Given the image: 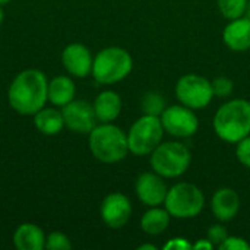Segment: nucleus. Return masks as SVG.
Instances as JSON below:
<instances>
[{
  "instance_id": "c85d7f7f",
  "label": "nucleus",
  "mask_w": 250,
  "mask_h": 250,
  "mask_svg": "<svg viewBox=\"0 0 250 250\" xmlns=\"http://www.w3.org/2000/svg\"><path fill=\"white\" fill-rule=\"evenodd\" d=\"M214 248V245L208 240V239H199L193 246H192V249H196V250H202V249H205V250H211Z\"/></svg>"
},
{
  "instance_id": "20e7f679",
  "label": "nucleus",
  "mask_w": 250,
  "mask_h": 250,
  "mask_svg": "<svg viewBox=\"0 0 250 250\" xmlns=\"http://www.w3.org/2000/svg\"><path fill=\"white\" fill-rule=\"evenodd\" d=\"M133 69V59L125 48L107 47L92 62V75L100 83H116L123 81Z\"/></svg>"
},
{
  "instance_id": "dca6fc26",
  "label": "nucleus",
  "mask_w": 250,
  "mask_h": 250,
  "mask_svg": "<svg viewBox=\"0 0 250 250\" xmlns=\"http://www.w3.org/2000/svg\"><path fill=\"white\" fill-rule=\"evenodd\" d=\"M94 111L98 122L111 123L122 113V98L114 91H104L95 98Z\"/></svg>"
},
{
  "instance_id": "39448f33",
  "label": "nucleus",
  "mask_w": 250,
  "mask_h": 250,
  "mask_svg": "<svg viewBox=\"0 0 250 250\" xmlns=\"http://www.w3.org/2000/svg\"><path fill=\"white\" fill-rule=\"evenodd\" d=\"M152 170L164 179H176L183 176L190 163V151L180 142H164L160 144L151 152Z\"/></svg>"
},
{
  "instance_id": "2eb2a0df",
  "label": "nucleus",
  "mask_w": 250,
  "mask_h": 250,
  "mask_svg": "<svg viewBox=\"0 0 250 250\" xmlns=\"http://www.w3.org/2000/svg\"><path fill=\"white\" fill-rule=\"evenodd\" d=\"M211 209L217 220L231 221L240 209V198L231 188L218 189L211 199Z\"/></svg>"
},
{
  "instance_id": "412c9836",
  "label": "nucleus",
  "mask_w": 250,
  "mask_h": 250,
  "mask_svg": "<svg viewBox=\"0 0 250 250\" xmlns=\"http://www.w3.org/2000/svg\"><path fill=\"white\" fill-rule=\"evenodd\" d=\"M141 107L144 114H149V116H161L163 111L166 110V100L164 97L157 92V91H149L142 97L141 101Z\"/></svg>"
},
{
  "instance_id": "6e6552de",
  "label": "nucleus",
  "mask_w": 250,
  "mask_h": 250,
  "mask_svg": "<svg viewBox=\"0 0 250 250\" xmlns=\"http://www.w3.org/2000/svg\"><path fill=\"white\" fill-rule=\"evenodd\" d=\"M176 97L180 104L192 110L205 108L214 98L212 83L201 75L188 73L177 81Z\"/></svg>"
},
{
  "instance_id": "2f4dec72",
  "label": "nucleus",
  "mask_w": 250,
  "mask_h": 250,
  "mask_svg": "<svg viewBox=\"0 0 250 250\" xmlns=\"http://www.w3.org/2000/svg\"><path fill=\"white\" fill-rule=\"evenodd\" d=\"M3 19H4V13H3V10H1V7H0V23L3 22Z\"/></svg>"
},
{
  "instance_id": "9b49d317",
  "label": "nucleus",
  "mask_w": 250,
  "mask_h": 250,
  "mask_svg": "<svg viewBox=\"0 0 250 250\" xmlns=\"http://www.w3.org/2000/svg\"><path fill=\"white\" fill-rule=\"evenodd\" d=\"M101 218L110 229H122L127 224L132 215V204L123 193L114 192L104 198L101 204Z\"/></svg>"
},
{
  "instance_id": "9d476101",
  "label": "nucleus",
  "mask_w": 250,
  "mask_h": 250,
  "mask_svg": "<svg viewBox=\"0 0 250 250\" xmlns=\"http://www.w3.org/2000/svg\"><path fill=\"white\" fill-rule=\"evenodd\" d=\"M63 120L64 126L78 133H89L97 125V116L94 111V105L86 101L78 100L70 101L63 107Z\"/></svg>"
},
{
  "instance_id": "cd10ccee",
  "label": "nucleus",
  "mask_w": 250,
  "mask_h": 250,
  "mask_svg": "<svg viewBox=\"0 0 250 250\" xmlns=\"http://www.w3.org/2000/svg\"><path fill=\"white\" fill-rule=\"evenodd\" d=\"M192 243H189L186 239H183V237H174V239H171L170 242H167L166 245H164V250H188V249H192Z\"/></svg>"
},
{
  "instance_id": "7ed1b4c3",
  "label": "nucleus",
  "mask_w": 250,
  "mask_h": 250,
  "mask_svg": "<svg viewBox=\"0 0 250 250\" xmlns=\"http://www.w3.org/2000/svg\"><path fill=\"white\" fill-rule=\"evenodd\" d=\"M89 149L101 163H119L129 152L127 135L111 123H103L89 132Z\"/></svg>"
},
{
  "instance_id": "0eeeda50",
  "label": "nucleus",
  "mask_w": 250,
  "mask_h": 250,
  "mask_svg": "<svg viewBox=\"0 0 250 250\" xmlns=\"http://www.w3.org/2000/svg\"><path fill=\"white\" fill-rule=\"evenodd\" d=\"M164 132L166 130L158 116L144 114L130 126L127 132L129 152L138 157L151 155V152L161 144Z\"/></svg>"
},
{
  "instance_id": "f8f14e48",
  "label": "nucleus",
  "mask_w": 250,
  "mask_h": 250,
  "mask_svg": "<svg viewBox=\"0 0 250 250\" xmlns=\"http://www.w3.org/2000/svg\"><path fill=\"white\" fill-rule=\"evenodd\" d=\"M136 195L139 201L146 207H160L164 204L168 188L164 182V177L154 173H142L135 185Z\"/></svg>"
},
{
  "instance_id": "5701e85b",
  "label": "nucleus",
  "mask_w": 250,
  "mask_h": 250,
  "mask_svg": "<svg viewBox=\"0 0 250 250\" xmlns=\"http://www.w3.org/2000/svg\"><path fill=\"white\" fill-rule=\"evenodd\" d=\"M212 91H214V97L218 98H227L233 94L234 89V83L231 79H229L227 76H218L215 78L212 82Z\"/></svg>"
},
{
  "instance_id": "a211bd4d",
  "label": "nucleus",
  "mask_w": 250,
  "mask_h": 250,
  "mask_svg": "<svg viewBox=\"0 0 250 250\" xmlns=\"http://www.w3.org/2000/svg\"><path fill=\"white\" fill-rule=\"evenodd\" d=\"M171 215L166 208L151 207L141 218V229L149 236H158L164 233L170 224Z\"/></svg>"
},
{
  "instance_id": "1a4fd4ad",
  "label": "nucleus",
  "mask_w": 250,
  "mask_h": 250,
  "mask_svg": "<svg viewBox=\"0 0 250 250\" xmlns=\"http://www.w3.org/2000/svg\"><path fill=\"white\" fill-rule=\"evenodd\" d=\"M160 119H161L164 130L168 132L174 138L193 136L199 127V122L193 110L183 104L166 107Z\"/></svg>"
},
{
  "instance_id": "b1692460",
  "label": "nucleus",
  "mask_w": 250,
  "mask_h": 250,
  "mask_svg": "<svg viewBox=\"0 0 250 250\" xmlns=\"http://www.w3.org/2000/svg\"><path fill=\"white\" fill-rule=\"evenodd\" d=\"M70 248H72V243H70V240L67 239V236H66V234H63V233L54 231V233H51V234L47 237V242H45V249L69 250Z\"/></svg>"
},
{
  "instance_id": "423d86ee",
  "label": "nucleus",
  "mask_w": 250,
  "mask_h": 250,
  "mask_svg": "<svg viewBox=\"0 0 250 250\" xmlns=\"http://www.w3.org/2000/svg\"><path fill=\"white\" fill-rule=\"evenodd\" d=\"M205 207L202 190L192 183L182 182L171 186L167 192L164 208L173 218L189 220L198 217Z\"/></svg>"
},
{
  "instance_id": "7c9ffc66",
  "label": "nucleus",
  "mask_w": 250,
  "mask_h": 250,
  "mask_svg": "<svg viewBox=\"0 0 250 250\" xmlns=\"http://www.w3.org/2000/svg\"><path fill=\"white\" fill-rule=\"evenodd\" d=\"M245 15H246L248 18H250V1L248 3V7H246V13H245Z\"/></svg>"
},
{
  "instance_id": "a878e982",
  "label": "nucleus",
  "mask_w": 250,
  "mask_h": 250,
  "mask_svg": "<svg viewBox=\"0 0 250 250\" xmlns=\"http://www.w3.org/2000/svg\"><path fill=\"white\" fill-rule=\"evenodd\" d=\"M220 250H250V243H248L245 239L242 237H236V236H229L220 246Z\"/></svg>"
},
{
  "instance_id": "473e14b6",
  "label": "nucleus",
  "mask_w": 250,
  "mask_h": 250,
  "mask_svg": "<svg viewBox=\"0 0 250 250\" xmlns=\"http://www.w3.org/2000/svg\"><path fill=\"white\" fill-rule=\"evenodd\" d=\"M7 1H10V0H0V4H6Z\"/></svg>"
},
{
  "instance_id": "6ab92c4d",
  "label": "nucleus",
  "mask_w": 250,
  "mask_h": 250,
  "mask_svg": "<svg viewBox=\"0 0 250 250\" xmlns=\"http://www.w3.org/2000/svg\"><path fill=\"white\" fill-rule=\"evenodd\" d=\"M75 83L67 76H57L48 83V100L56 104L64 107L75 98Z\"/></svg>"
},
{
  "instance_id": "f03ea898",
  "label": "nucleus",
  "mask_w": 250,
  "mask_h": 250,
  "mask_svg": "<svg viewBox=\"0 0 250 250\" xmlns=\"http://www.w3.org/2000/svg\"><path fill=\"white\" fill-rule=\"evenodd\" d=\"M217 136L229 144H237L250 135V103L237 98L223 104L214 116Z\"/></svg>"
},
{
  "instance_id": "c756f323",
  "label": "nucleus",
  "mask_w": 250,
  "mask_h": 250,
  "mask_svg": "<svg viewBox=\"0 0 250 250\" xmlns=\"http://www.w3.org/2000/svg\"><path fill=\"white\" fill-rule=\"evenodd\" d=\"M139 250H145V249H149V250H157V248L154 246V245H142V246H139L138 248Z\"/></svg>"
},
{
  "instance_id": "4be33fe9",
  "label": "nucleus",
  "mask_w": 250,
  "mask_h": 250,
  "mask_svg": "<svg viewBox=\"0 0 250 250\" xmlns=\"http://www.w3.org/2000/svg\"><path fill=\"white\" fill-rule=\"evenodd\" d=\"M249 0H218V9L221 15L231 21L245 16Z\"/></svg>"
},
{
  "instance_id": "ddd939ff",
  "label": "nucleus",
  "mask_w": 250,
  "mask_h": 250,
  "mask_svg": "<svg viewBox=\"0 0 250 250\" xmlns=\"http://www.w3.org/2000/svg\"><path fill=\"white\" fill-rule=\"evenodd\" d=\"M63 66L69 73L78 78H85L92 72V56L89 50L79 42L69 44L62 54Z\"/></svg>"
},
{
  "instance_id": "aec40b11",
  "label": "nucleus",
  "mask_w": 250,
  "mask_h": 250,
  "mask_svg": "<svg viewBox=\"0 0 250 250\" xmlns=\"http://www.w3.org/2000/svg\"><path fill=\"white\" fill-rule=\"evenodd\" d=\"M35 126L44 135H57L63 126V114L54 108H41L35 113Z\"/></svg>"
},
{
  "instance_id": "393cba45",
  "label": "nucleus",
  "mask_w": 250,
  "mask_h": 250,
  "mask_svg": "<svg viewBox=\"0 0 250 250\" xmlns=\"http://www.w3.org/2000/svg\"><path fill=\"white\" fill-rule=\"evenodd\" d=\"M236 155H237V160L240 161V164L250 168V135L246 136L245 139H242L240 142H237Z\"/></svg>"
},
{
  "instance_id": "4468645a",
  "label": "nucleus",
  "mask_w": 250,
  "mask_h": 250,
  "mask_svg": "<svg viewBox=\"0 0 250 250\" xmlns=\"http://www.w3.org/2000/svg\"><path fill=\"white\" fill-rule=\"evenodd\" d=\"M223 41L233 51L250 50V18L231 19L223 31Z\"/></svg>"
},
{
  "instance_id": "bb28decb",
  "label": "nucleus",
  "mask_w": 250,
  "mask_h": 250,
  "mask_svg": "<svg viewBox=\"0 0 250 250\" xmlns=\"http://www.w3.org/2000/svg\"><path fill=\"white\" fill-rule=\"evenodd\" d=\"M229 237V231L226 230V227L217 224V226H211L207 234V239L214 245V246H220L226 239Z\"/></svg>"
},
{
  "instance_id": "f257e3e1",
  "label": "nucleus",
  "mask_w": 250,
  "mask_h": 250,
  "mask_svg": "<svg viewBox=\"0 0 250 250\" xmlns=\"http://www.w3.org/2000/svg\"><path fill=\"white\" fill-rule=\"evenodd\" d=\"M48 100V82L40 70L21 72L9 88V104L19 114H35Z\"/></svg>"
},
{
  "instance_id": "f3484780",
  "label": "nucleus",
  "mask_w": 250,
  "mask_h": 250,
  "mask_svg": "<svg viewBox=\"0 0 250 250\" xmlns=\"http://www.w3.org/2000/svg\"><path fill=\"white\" fill-rule=\"evenodd\" d=\"M15 246L19 250H42L45 248V237L40 227L35 224H22L13 236Z\"/></svg>"
}]
</instances>
